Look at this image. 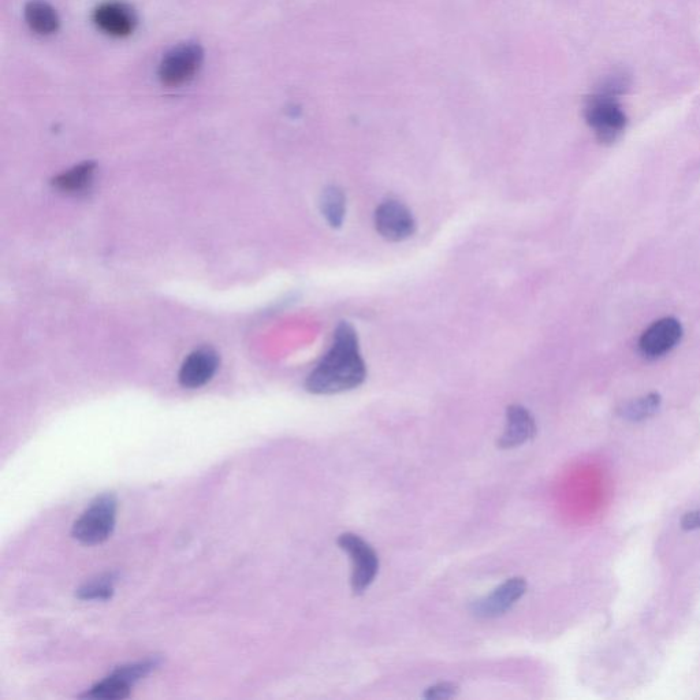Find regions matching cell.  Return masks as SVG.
Instances as JSON below:
<instances>
[{
  "label": "cell",
  "instance_id": "cell-1",
  "mask_svg": "<svg viewBox=\"0 0 700 700\" xmlns=\"http://www.w3.org/2000/svg\"><path fill=\"white\" fill-rule=\"evenodd\" d=\"M366 378L359 338L349 323L342 322L335 330L330 352L308 376L305 387L312 394H337L356 389Z\"/></svg>",
  "mask_w": 700,
  "mask_h": 700
},
{
  "label": "cell",
  "instance_id": "cell-2",
  "mask_svg": "<svg viewBox=\"0 0 700 700\" xmlns=\"http://www.w3.org/2000/svg\"><path fill=\"white\" fill-rule=\"evenodd\" d=\"M584 118L594 130L599 143L610 145L620 139L627 126V115L616 96L595 92L584 103Z\"/></svg>",
  "mask_w": 700,
  "mask_h": 700
},
{
  "label": "cell",
  "instance_id": "cell-3",
  "mask_svg": "<svg viewBox=\"0 0 700 700\" xmlns=\"http://www.w3.org/2000/svg\"><path fill=\"white\" fill-rule=\"evenodd\" d=\"M117 517V500L113 494H103L89 505L73 525L72 534L84 545H100L113 534Z\"/></svg>",
  "mask_w": 700,
  "mask_h": 700
},
{
  "label": "cell",
  "instance_id": "cell-4",
  "mask_svg": "<svg viewBox=\"0 0 700 700\" xmlns=\"http://www.w3.org/2000/svg\"><path fill=\"white\" fill-rule=\"evenodd\" d=\"M204 62V50L199 43H184L167 52L160 62V83L169 88L188 84L199 73Z\"/></svg>",
  "mask_w": 700,
  "mask_h": 700
},
{
  "label": "cell",
  "instance_id": "cell-5",
  "mask_svg": "<svg viewBox=\"0 0 700 700\" xmlns=\"http://www.w3.org/2000/svg\"><path fill=\"white\" fill-rule=\"evenodd\" d=\"M338 546L349 554L352 561V590L356 595L363 594L368 587L374 583L376 575L379 571V558L376 551L372 549L370 543L364 541L361 536L356 534L340 535L338 538Z\"/></svg>",
  "mask_w": 700,
  "mask_h": 700
},
{
  "label": "cell",
  "instance_id": "cell-6",
  "mask_svg": "<svg viewBox=\"0 0 700 700\" xmlns=\"http://www.w3.org/2000/svg\"><path fill=\"white\" fill-rule=\"evenodd\" d=\"M683 338V326L676 318H662L644 330L639 340L640 353L655 360L675 349Z\"/></svg>",
  "mask_w": 700,
  "mask_h": 700
},
{
  "label": "cell",
  "instance_id": "cell-7",
  "mask_svg": "<svg viewBox=\"0 0 700 700\" xmlns=\"http://www.w3.org/2000/svg\"><path fill=\"white\" fill-rule=\"evenodd\" d=\"M375 227L386 240H407L415 233L416 222L411 211L400 201L389 200L376 208Z\"/></svg>",
  "mask_w": 700,
  "mask_h": 700
},
{
  "label": "cell",
  "instance_id": "cell-8",
  "mask_svg": "<svg viewBox=\"0 0 700 700\" xmlns=\"http://www.w3.org/2000/svg\"><path fill=\"white\" fill-rule=\"evenodd\" d=\"M525 591H527L525 579L523 577H513V579H509L508 582L498 587L497 590L491 592L489 597L475 602L472 612L480 618L502 616V614L512 609V606L519 599L523 598Z\"/></svg>",
  "mask_w": 700,
  "mask_h": 700
},
{
  "label": "cell",
  "instance_id": "cell-9",
  "mask_svg": "<svg viewBox=\"0 0 700 700\" xmlns=\"http://www.w3.org/2000/svg\"><path fill=\"white\" fill-rule=\"evenodd\" d=\"M96 26L113 37L132 35L136 29L137 18L134 11L125 3L107 2L100 5L93 13Z\"/></svg>",
  "mask_w": 700,
  "mask_h": 700
},
{
  "label": "cell",
  "instance_id": "cell-10",
  "mask_svg": "<svg viewBox=\"0 0 700 700\" xmlns=\"http://www.w3.org/2000/svg\"><path fill=\"white\" fill-rule=\"evenodd\" d=\"M219 366L217 353L211 348H201L186 357L180 370V383L186 389H199L207 385Z\"/></svg>",
  "mask_w": 700,
  "mask_h": 700
},
{
  "label": "cell",
  "instance_id": "cell-11",
  "mask_svg": "<svg viewBox=\"0 0 700 700\" xmlns=\"http://www.w3.org/2000/svg\"><path fill=\"white\" fill-rule=\"evenodd\" d=\"M536 434V423L531 413L521 405H512L506 412V428L498 441L501 449H513L524 445Z\"/></svg>",
  "mask_w": 700,
  "mask_h": 700
},
{
  "label": "cell",
  "instance_id": "cell-12",
  "mask_svg": "<svg viewBox=\"0 0 700 700\" xmlns=\"http://www.w3.org/2000/svg\"><path fill=\"white\" fill-rule=\"evenodd\" d=\"M25 20L37 35H52L59 29L61 21L57 10L44 0H31L25 6Z\"/></svg>",
  "mask_w": 700,
  "mask_h": 700
},
{
  "label": "cell",
  "instance_id": "cell-13",
  "mask_svg": "<svg viewBox=\"0 0 700 700\" xmlns=\"http://www.w3.org/2000/svg\"><path fill=\"white\" fill-rule=\"evenodd\" d=\"M93 171H95V165L92 162L81 163V165L73 167L72 170L59 175L52 184L59 191L65 193L83 192L92 184Z\"/></svg>",
  "mask_w": 700,
  "mask_h": 700
},
{
  "label": "cell",
  "instance_id": "cell-14",
  "mask_svg": "<svg viewBox=\"0 0 700 700\" xmlns=\"http://www.w3.org/2000/svg\"><path fill=\"white\" fill-rule=\"evenodd\" d=\"M661 402L662 398L658 393H650L625 404L621 408L620 415L629 422H643L658 412V409L661 408Z\"/></svg>",
  "mask_w": 700,
  "mask_h": 700
},
{
  "label": "cell",
  "instance_id": "cell-15",
  "mask_svg": "<svg viewBox=\"0 0 700 700\" xmlns=\"http://www.w3.org/2000/svg\"><path fill=\"white\" fill-rule=\"evenodd\" d=\"M323 215L331 227H341L346 212V197L337 186H330L322 195L320 201Z\"/></svg>",
  "mask_w": 700,
  "mask_h": 700
},
{
  "label": "cell",
  "instance_id": "cell-16",
  "mask_svg": "<svg viewBox=\"0 0 700 700\" xmlns=\"http://www.w3.org/2000/svg\"><path fill=\"white\" fill-rule=\"evenodd\" d=\"M130 688H132V684L121 675H118L114 670L107 679L93 685L88 696H91V698L110 700L125 699L128 698L130 694Z\"/></svg>",
  "mask_w": 700,
  "mask_h": 700
},
{
  "label": "cell",
  "instance_id": "cell-17",
  "mask_svg": "<svg viewBox=\"0 0 700 700\" xmlns=\"http://www.w3.org/2000/svg\"><path fill=\"white\" fill-rule=\"evenodd\" d=\"M113 592V580L107 577V579L93 580V582L85 584L78 590L77 594L80 599H109Z\"/></svg>",
  "mask_w": 700,
  "mask_h": 700
},
{
  "label": "cell",
  "instance_id": "cell-18",
  "mask_svg": "<svg viewBox=\"0 0 700 700\" xmlns=\"http://www.w3.org/2000/svg\"><path fill=\"white\" fill-rule=\"evenodd\" d=\"M631 85L629 77L625 73H613L602 81L597 89V92L606 93V95L617 96L624 93Z\"/></svg>",
  "mask_w": 700,
  "mask_h": 700
},
{
  "label": "cell",
  "instance_id": "cell-19",
  "mask_svg": "<svg viewBox=\"0 0 700 700\" xmlns=\"http://www.w3.org/2000/svg\"><path fill=\"white\" fill-rule=\"evenodd\" d=\"M457 692H459V687L456 684L439 683L428 688L423 696L426 699H450L456 696Z\"/></svg>",
  "mask_w": 700,
  "mask_h": 700
},
{
  "label": "cell",
  "instance_id": "cell-20",
  "mask_svg": "<svg viewBox=\"0 0 700 700\" xmlns=\"http://www.w3.org/2000/svg\"><path fill=\"white\" fill-rule=\"evenodd\" d=\"M680 525L684 531L700 530V509L685 513V515L681 517Z\"/></svg>",
  "mask_w": 700,
  "mask_h": 700
}]
</instances>
